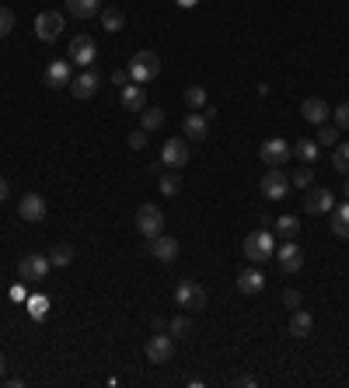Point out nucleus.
<instances>
[{
    "mask_svg": "<svg viewBox=\"0 0 349 388\" xmlns=\"http://www.w3.org/2000/svg\"><path fill=\"white\" fill-rule=\"evenodd\" d=\"M129 77H133V85H147V81H154L158 74H161V56L154 53V49H144V53H137L133 60H129Z\"/></svg>",
    "mask_w": 349,
    "mask_h": 388,
    "instance_id": "1",
    "label": "nucleus"
},
{
    "mask_svg": "<svg viewBox=\"0 0 349 388\" xmlns=\"http://www.w3.org/2000/svg\"><path fill=\"white\" fill-rule=\"evenodd\" d=\"M137 231H140L147 242L158 238V234H165V213H161L158 203H144V206L137 210Z\"/></svg>",
    "mask_w": 349,
    "mask_h": 388,
    "instance_id": "2",
    "label": "nucleus"
},
{
    "mask_svg": "<svg viewBox=\"0 0 349 388\" xmlns=\"http://www.w3.org/2000/svg\"><path fill=\"white\" fill-rule=\"evenodd\" d=\"M272 256H276V242H272L269 231H262L259 227V231H252V234L245 238V259H248V263L259 266V263L272 259Z\"/></svg>",
    "mask_w": 349,
    "mask_h": 388,
    "instance_id": "3",
    "label": "nucleus"
},
{
    "mask_svg": "<svg viewBox=\"0 0 349 388\" xmlns=\"http://www.w3.org/2000/svg\"><path fill=\"white\" fill-rule=\"evenodd\" d=\"M290 154H293V147H290L283 137H269V140L259 147V158H262L265 168H283V165L290 161Z\"/></svg>",
    "mask_w": 349,
    "mask_h": 388,
    "instance_id": "4",
    "label": "nucleus"
},
{
    "mask_svg": "<svg viewBox=\"0 0 349 388\" xmlns=\"http://www.w3.org/2000/svg\"><path fill=\"white\" fill-rule=\"evenodd\" d=\"M174 304L185 308V311H203L206 308V291L196 284V280H182L174 287Z\"/></svg>",
    "mask_w": 349,
    "mask_h": 388,
    "instance_id": "5",
    "label": "nucleus"
},
{
    "mask_svg": "<svg viewBox=\"0 0 349 388\" xmlns=\"http://www.w3.org/2000/svg\"><path fill=\"white\" fill-rule=\"evenodd\" d=\"M276 263H279L283 273H300V270H304V249H300L293 238H286V242L276 249Z\"/></svg>",
    "mask_w": 349,
    "mask_h": 388,
    "instance_id": "6",
    "label": "nucleus"
},
{
    "mask_svg": "<svg viewBox=\"0 0 349 388\" xmlns=\"http://www.w3.org/2000/svg\"><path fill=\"white\" fill-rule=\"evenodd\" d=\"M49 256H39V252H32V256H25L21 263H18V277L25 280V284H35V280H46V273H49Z\"/></svg>",
    "mask_w": 349,
    "mask_h": 388,
    "instance_id": "7",
    "label": "nucleus"
},
{
    "mask_svg": "<svg viewBox=\"0 0 349 388\" xmlns=\"http://www.w3.org/2000/svg\"><path fill=\"white\" fill-rule=\"evenodd\" d=\"M35 35H39L42 42H56V39L63 35V14H60V11H42V14L35 18Z\"/></svg>",
    "mask_w": 349,
    "mask_h": 388,
    "instance_id": "8",
    "label": "nucleus"
},
{
    "mask_svg": "<svg viewBox=\"0 0 349 388\" xmlns=\"http://www.w3.org/2000/svg\"><path fill=\"white\" fill-rule=\"evenodd\" d=\"M67 56H70L77 67H91V63H94V56H98V42H94L91 35H74V39H70Z\"/></svg>",
    "mask_w": 349,
    "mask_h": 388,
    "instance_id": "9",
    "label": "nucleus"
},
{
    "mask_svg": "<svg viewBox=\"0 0 349 388\" xmlns=\"http://www.w3.org/2000/svg\"><path fill=\"white\" fill-rule=\"evenodd\" d=\"M259 189L265 199H286V193H290V179L279 172V168H269L265 175H262Z\"/></svg>",
    "mask_w": 349,
    "mask_h": 388,
    "instance_id": "10",
    "label": "nucleus"
},
{
    "mask_svg": "<svg viewBox=\"0 0 349 388\" xmlns=\"http://www.w3.org/2000/svg\"><path fill=\"white\" fill-rule=\"evenodd\" d=\"M174 353V343L172 336H165V332H154V336H147V361L151 364H168Z\"/></svg>",
    "mask_w": 349,
    "mask_h": 388,
    "instance_id": "11",
    "label": "nucleus"
},
{
    "mask_svg": "<svg viewBox=\"0 0 349 388\" xmlns=\"http://www.w3.org/2000/svg\"><path fill=\"white\" fill-rule=\"evenodd\" d=\"M161 165L165 168H185L189 165V140H165L161 147Z\"/></svg>",
    "mask_w": 349,
    "mask_h": 388,
    "instance_id": "12",
    "label": "nucleus"
},
{
    "mask_svg": "<svg viewBox=\"0 0 349 388\" xmlns=\"http://www.w3.org/2000/svg\"><path fill=\"white\" fill-rule=\"evenodd\" d=\"M18 213H21V220H28V224H42V220H46V196H39V193L21 196Z\"/></svg>",
    "mask_w": 349,
    "mask_h": 388,
    "instance_id": "13",
    "label": "nucleus"
},
{
    "mask_svg": "<svg viewBox=\"0 0 349 388\" xmlns=\"http://www.w3.org/2000/svg\"><path fill=\"white\" fill-rule=\"evenodd\" d=\"M332 206H336V193L325 189V186H318V189H311L304 196V210L307 213H332Z\"/></svg>",
    "mask_w": 349,
    "mask_h": 388,
    "instance_id": "14",
    "label": "nucleus"
},
{
    "mask_svg": "<svg viewBox=\"0 0 349 388\" xmlns=\"http://www.w3.org/2000/svg\"><path fill=\"white\" fill-rule=\"evenodd\" d=\"M147 252H151L158 263H174L182 249H178V242H174V238H168V234H158V238H151V249H147Z\"/></svg>",
    "mask_w": 349,
    "mask_h": 388,
    "instance_id": "15",
    "label": "nucleus"
},
{
    "mask_svg": "<svg viewBox=\"0 0 349 388\" xmlns=\"http://www.w3.org/2000/svg\"><path fill=\"white\" fill-rule=\"evenodd\" d=\"M182 133H185V140H206L210 119H206L203 112H189V115L182 119Z\"/></svg>",
    "mask_w": 349,
    "mask_h": 388,
    "instance_id": "16",
    "label": "nucleus"
},
{
    "mask_svg": "<svg viewBox=\"0 0 349 388\" xmlns=\"http://www.w3.org/2000/svg\"><path fill=\"white\" fill-rule=\"evenodd\" d=\"M286 332H290L293 339H304V336H311V332H315V315H311V311H304V308H293Z\"/></svg>",
    "mask_w": 349,
    "mask_h": 388,
    "instance_id": "17",
    "label": "nucleus"
},
{
    "mask_svg": "<svg viewBox=\"0 0 349 388\" xmlns=\"http://www.w3.org/2000/svg\"><path fill=\"white\" fill-rule=\"evenodd\" d=\"M119 101H122L126 112H144V108H147V95H144L140 85H126V88H119Z\"/></svg>",
    "mask_w": 349,
    "mask_h": 388,
    "instance_id": "18",
    "label": "nucleus"
},
{
    "mask_svg": "<svg viewBox=\"0 0 349 388\" xmlns=\"http://www.w3.org/2000/svg\"><path fill=\"white\" fill-rule=\"evenodd\" d=\"M300 115H304L307 123L322 126V123L329 119V105H325V98H304V105H300Z\"/></svg>",
    "mask_w": 349,
    "mask_h": 388,
    "instance_id": "19",
    "label": "nucleus"
},
{
    "mask_svg": "<svg viewBox=\"0 0 349 388\" xmlns=\"http://www.w3.org/2000/svg\"><path fill=\"white\" fill-rule=\"evenodd\" d=\"M265 287V277H262L259 266H252V270H241L238 273V291L241 294H262Z\"/></svg>",
    "mask_w": 349,
    "mask_h": 388,
    "instance_id": "20",
    "label": "nucleus"
},
{
    "mask_svg": "<svg viewBox=\"0 0 349 388\" xmlns=\"http://www.w3.org/2000/svg\"><path fill=\"white\" fill-rule=\"evenodd\" d=\"M46 85H49V88L70 85V63H67V60H53V63L46 67Z\"/></svg>",
    "mask_w": 349,
    "mask_h": 388,
    "instance_id": "21",
    "label": "nucleus"
},
{
    "mask_svg": "<svg viewBox=\"0 0 349 388\" xmlns=\"http://www.w3.org/2000/svg\"><path fill=\"white\" fill-rule=\"evenodd\" d=\"M67 14L70 18H94V14H101V0H67Z\"/></svg>",
    "mask_w": 349,
    "mask_h": 388,
    "instance_id": "22",
    "label": "nucleus"
},
{
    "mask_svg": "<svg viewBox=\"0 0 349 388\" xmlns=\"http://www.w3.org/2000/svg\"><path fill=\"white\" fill-rule=\"evenodd\" d=\"M98 85H101L98 74H94V70H84L77 81H70V92H74V98H91L98 92Z\"/></svg>",
    "mask_w": 349,
    "mask_h": 388,
    "instance_id": "23",
    "label": "nucleus"
},
{
    "mask_svg": "<svg viewBox=\"0 0 349 388\" xmlns=\"http://www.w3.org/2000/svg\"><path fill=\"white\" fill-rule=\"evenodd\" d=\"M332 231H336V238H349V199L332 206Z\"/></svg>",
    "mask_w": 349,
    "mask_h": 388,
    "instance_id": "24",
    "label": "nucleus"
},
{
    "mask_svg": "<svg viewBox=\"0 0 349 388\" xmlns=\"http://www.w3.org/2000/svg\"><path fill=\"white\" fill-rule=\"evenodd\" d=\"M161 126H165V108L151 105V108H144V112H140V130L154 133V130H161Z\"/></svg>",
    "mask_w": 349,
    "mask_h": 388,
    "instance_id": "25",
    "label": "nucleus"
},
{
    "mask_svg": "<svg viewBox=\"0 0 349 388\" xmlns=\"http://www.w3.org/2000/svg\"><path fill=\"white\" fill-rule=\"evenodd\" d=\"M318 154H322V144H315V140H297L293 144V158H300L304 165H315Z\"/></svg>",
    "mask_w": 349,
    "mask_h": 388,
    "instance_id": "26",
    "label": "nucleus"
},
{
    "mask_svg": "<svg viewBox=\"0 0 349 388\" xmlns=\"http://www.w3.org/2000/svg\"><path fill=\"white\" fill-rule=\"evenodd\" d=\"M101 28H105V32H122V28H126V14H122L119 7H105V11H101Z\"/></svg>",
    "mask_w": 349,
    "mask_h": 388,
    "instance_id": "27",
    "label": "nucleus"
},
{
    "mask_svg": "<svg viewBox=\"0 0 349 388\" xmlns=\"http://www.w3.org/2000/svg\"><path fill=\"white\" fill-rule=\"evenodd\" d=\"M185 105H189L192 112H203V108H206V88H203V85L185 88Z\"/></svg>",
    "mask_w": 349,
    "mask_h": 388,
    "instance_id": "28",
    "label": "nucleus"
},
{
    "mask_svg": "<svg viewBox=\"0 0 349 388\" xmlns=\"http://www.w3.org/2000/svg\"><path fill=\"white\" fill-rule=\"evenodd\" d=\"M276 231L283 234V242H286V238H297L300 220H297V217H290V213H283V217H276Z\"/></svg>",
    "mask_w": 349,
    "mask_h": 388,
    "instance_id": "29",
    "label": "nucleus"
},
{
    "mask_svg": "<svg viewBox=\"0 0 349 388\" xmlns=\"http://www.w3.org/2000/svg\"><path fill=\"white\" fill-rule=\"evenodd\" d=\"M28 315H32L35 322H42V318L49 315V297H42V294H32V297H28Z\"/></svg>",
    "mask_w": 349,
    "mask_h": 388,
    "instance_id": "30",
    "label": "nucleus"
},
{
    "mask_svg": "<svg viewBox=\"0 0 349 388\" xmlns=\"http://www.w3.org/2000/svg\"><path fill=\"white\" fill-rule=\"evenodd\" d=\"M168 329H172V336H174V339H189V336L196 332V325H192V318H185V315H174V318H172V325H168Z\"/></svg>",
    "mask_w": 349,
    "mask_h": 388,
    "instance_id": "31",
    "label": "nucleus"
},
{
    "mask_svg": "<svg viewBox=\"0 0 349 388\" xmlns=\"http://www.w3.org/2000/svg\"><path fill=\"white\" fill-rule=\"evenodd\" d=\"M332 165H336V172H346L349 175V140L332 147Z\"/></svg>",
    "mask_w": 349,
    "mask_h": 388,
    "instance_id": "32",
    "label": "nucleus"
},
{
    "mask_svg": "<svg viewBox=\"0 0 349 388\" xmlns=\"http://www.w3.org/2000/svg\"><path fill=\"white\" fill-rule=\"evenodd\" d=\"M339 137H343V130H339L336 123H332V126H325V123H322V130H318V144H322V147H336V144H339Z\"/></svg>",
    "mask_w": 349,
    "mask_h": 388,
    "instance_id": "33",
    "label": "nucleus"
},
{
    "mask_svg": "<svg viewBox=\"0 0 349 388\" xmlns=\"http://www.w3.org/2000/svg\"><path fill=\"white\" fill-rule=\"evenodd\" d=\"M49 263H53V266H70V263H74V249H70V245H56V249L49 252Z\"/></svg>",
    "mask_w": 349,
    "mask_h": 388,
    "instance_id": "34",
    "label": "nucleus"
},
{
    "mask_svg": "<svg viewBox=\"0 0 349 388\" xmlns=\"http://www.w3.org/2000/svg\"><path fill=\"white\" fill-rule=\"evenodd\" d=\"M161 193L165 196H178L182 193V179H178V175H174V172H168V175H161Z\"/></svg>",
    "mask_w": 349,
    "mask_h": 388,
    "instance_id": "35",
    "label": "nucleus"
},
{
    "mask_svg": "<svg viewBox=\"0 0 349 388\" xmlns=\"http://www.w3.org/2000/svg\"><path fill=\"white\" fill-rule=\"evenodd\" d=\"M311 179H315V172H311V165H307V168H297V172H293L290 186H297V189H307V186H311Z\"/></svg>",
    "mask_w": 349,
    "mask_h": 388,
    "instance_id": "36",
    "label": "nucleus"
},
{
    "mask_svg": "<svg viewBox=\"0 0 349 388\" xmlns=\"http://www.w3.org/2000/svg\"><path fill=\"white\" fill-rule=\"evenodd\" d=\"M11 28H14V11L0 7V39H4V35H11Z\"/></svg>",
    "mask_w": 349,
    "mask_h": 388,
    "instance_id": "37",
    "label": "nucleus"
},
{
    "mask_svg": "<svg viewBox=\"0 0 349 388\" xmlns=\"http://www.w3.org/2000/svg\"><path fill=\"white\" fill-rule=\"evenodd\" d=\"M126 140H129V147H133V151H144V147H147V130H133Z\"/></svg>",
    "mask_w": 349,
    "mask_h": 388,
    "instance_id": "38",
    "label": "nucleus"
},
{
    "mask_svg": "<svg viewBox=\"0 0 349 388\" xmlns=\"http://www.w3.org/2000/svg\"><path fill=\"white\" fill-rule=\"evenodd\" d=\"M332 115H336V126H339V130H349V101H343Z\"/></svg>",
    "mask_w": 349,
    "mask_h": 388,
    "instance_id": "39",
    "label": "nucleus"
},
{
    "mask_svg": "<svg viewBox=\"0 0 349 388\" xmlns=\"http://www.w3.org/2000/svg\"><path fill=\"white\" fill-rule=\"evenodd\" d=\"M129 81H133V77H129V70H126V67H119V70H112V85H115V88H126Z\"/></svg>",
    "mask_w": 349,
    "mask_h": 388,
    "instance_id": "40",
    "label": "nucleus"
},
{
    "mask_svg": "<svg viewBox=\"0 0 349 388\" xmlns=\"http://www.w3.org/2000/svg\"><path fill=\"white\" fill-rule=\"evenodd\" d=\"M283 304L286 308H300V291H283Z\"/></svg>",
    "mask_w": 349,
    "mask_h": 388,
    "instance_id": "41",
    "label": "nucleus"
},
{
    "mask_svg": "<svg viewBox=\"0 0 349 388\" xmlns=\"http://www.w3.org/2000/svg\"><path fill=\"white\" fill-rule=\"evenodd\" d=\"M234 385H238V388H255V385H259V378H252V375H245V378H238Z\"/></svg>",
    "mask_w": 349,
    "mask_h": 388,
    "instance_id": "42",
    "label": "nucleus"
},
{
    "mask_svg": "<svg viewBox=\"0 0 349 388\" xmlns=\"http://www.w3.org/2000/svg\"><path fill=\"white\" fill-rule=\"evenodd\" d=\"M7 196H11V182H7V179H4V175H0V203H4V199H7Z\"/></svg>",
    "mask_w": 349,
    "mask_h": 388,
    "instance_id": "43",
    "label": "nucleus"
},
{
    "mask_svg": "<svg viewBox=\"0 0 349 388\" xmlns=\"http://www.w3.org/2000/svg\"><path fill=\"white\" fill-rule=\"evenodd\" d=\"M174 4H178V7H185V11H189V7H196V4H199V0H174Z\"/></svg>",
    "mask_w": 349,
    "mask_h": 388,
    "instance_id": "44",
    "label": "nucleus"
},
{
    "mask_svg": "<svg viewBox=\"0 0 349 388\" xmlns=\"http://www.w3.org/2000/svg\"><path fill=\"white\" fill-rule=\"evenodd\" d=\"M4 368H7V361H4V353H0V378H4Z\"/></svg>",
    "mask_w": 349,
    "mask_h": 388,
    "instance_id": "45",
    "label": "nucleus"
},
{
    "mask_svg": "<svg viewBox=\"0 0 349 388\" xmlns=\"http://www.w3.org/2000/svg\"><path fill=\"white\" fill-rule=\"evenodd\" d=\"M346 196H349V179H346Z\"/></svg>",
    "mask_w": 349,
    "mask_h": 388,
    "instance_id": "46",
    "label": "nucleus"
}]
</instances>
